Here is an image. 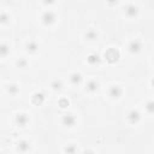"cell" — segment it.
Masks as SVG:
<instances>
[{
  "label": "cell",
  "instance_id": "5",
  "mask_svg": "<svg viewBox=\"0 0 154 154\" xmlns=\"http://www.w3.org/2000/svg\"><path fill=\"white\" fill-rule=\"evenodd\" d=\"M141 119V114H140V112L137 111V109H131L129 113H128V120L130 122V123H137L138 120Z\"/></svg>",
  "mask_w": 154,
  "mask_h": 154
},
{
  "label": "cell",
  "instance_id": "16",
  "mask_svg": "<svg viewBox=\"0 0 154 154\" xmlns=\"http://www.w3.org/2000/svg\"><path fill=\"white\" fill-rule=\"evenodd\" d=\"M65 153L66 154H75L76 153V150H77V148H76V146L75 144H67L66 147H65Z\"/></svg>",
  "mask_w": 154,
  "mask_h": 154
},
{
  "label": "cell",
  "instance_id": "11",
  "mask_svg": "<svg viewBox=\"0 0 154 154\" xmlns=\"http://www.w3.org/2000/svg\"><path fill=\"white\" fill-rule=\"evenodd\" d=\"M17 148H18V150H19V152L25 153V152H28V150H29V148H30V143H29L28 141H25V140H22V141H19V142H18Z\"/></svg>",
  "mask_w": 154,
  "mask_h": 154
},
{
  "label": "cell",
  "instance_id": "18",
  "mask_svg": "<svg viewBox=\"0 0 154 154\" xmlns=\"http://www.w3.org/2000/svg\"><path fill=\"white\" fill-rule=\"evenodd\" d=\"M7 91H8L10 94H12V95L17 94V91H18V87H17V84H10V85L7 87Z\"/></svg>",
  "mask_w": 154,
  "mask_h": 154
},
{
  "label": "cell",
  "instance_id": "13",
  "mask_svg": "<svg viewBox=\"0 0 154 154\" xmlns=\"http://www.w3.org/2000/svg\"><path fill=\"white\" fill-rule=\"evenodd\" d=\"M97 88H99V83H97L95 79H90V81H88V83H87V90H88V91L94 93V91L97 90Z\"/></svg>",
  "mask_w": 154,
  "mask_h": 154
},
{
  "label": "cell",
  "instance_id": "2",
  "mask_svg": "<svg viewBox=\"0 0 154 154\" xmlns=\"http://www.w3.org/2000/svg\"><path fill=\"white\" fill-rule=\"evenodd\" d=\"M41 20H42V23L43 24H46V25H49V24H52L54 20H55V14H54V12H52V11H45L43 13H42V16H41Z\"/></svg>",
  "mask_w": 154,
  "mask_h": 154
},
{
  "label": "cell",
  "instance_id": "22",
  "mask_svg": "<svg viewBox=\"0 0 154 154\" xmlns=\"http://www.w3.org/2000/svg\"><path fill=\"white\" fill-rule=\"evenodd\" d=\"M59 105H60V107H66L69 105V101L66 99H60L59 100Z\"/></svg>",
  "mask_w": 154,
  "mask_h": 154
},
{
  "label": "cell",
  "instance_id": "24",
  "mask_svg": "<svg viewBox=\"0 0 154 154\" xmlns=\"http://www.w3.org/2000/svg\"><path fill=\"white\" fill-rule=\"evenodd\" d=\"M83 154H94V152H93V150H90V149H87V150H84V152H83Z\"/></svg>",
  "mask_w": 154,
  "mask_h": 154
},
{
  "label": "cell",
  "instance_id": "1",
  "mask_svg": "<svg viewBox=\"0 0 154 154\" xmlns=\"http://www.w3.org/2000/svg\"><path fill=\"white\" fill-rule=\"evenodd\" d=\"M119 57H120V54H119V52L116 48H109V49H107L105 52V58H106V60L108 63H116V61H118Z\"/></svg>",
  "mask_w": 154,
  "mask_h": 154
},
{
  "label": "cell",
  "instance_id": "6",
  "mask_svg": "<svg viewBox=\"0 0 154 154\" xmlns=\"http://www.w3.org/2000/svg\"><path fill=\"white\" fill-rule=\"evenodd\" d=\"M125 13L129 16V17H135L137 13H138V8L136 5L134 4H128L125 6Z\"/></svg>",
  "mask_w": 154,
  "mask_h": 154
},
{
  "label": "cell",
  "instance_id": "19",
  "mask_svg": "<svg viewBox=\"0 0 154 154\" xmlns=\"http://www.w3.org/2000/svg\"><path fill=\"white\" fill-rule=\"evenodd\" d=\"M10 51V48H8V46L6 45V43H1V46H0V53H1V55L2 57H5L6 54H7V52Z\"/></svg>",
  "mask_w": 154,
  "mask_h": 154
},
{
  "label": "cell",
  "instance_id": "17",
  "mask_svg": "<svg viewBox=\"0 0 154 154\" xmlns=\"http://www.w3.org/2000/svg\"><path fill=\"white\" fill-rule=\"evenodd\" d=\"M146 109H147L149 113H154V100H149V101L146 103Z\"/></svg>",
  "mask_w": 154,
  "mask_h": 154
},
{
  "label": "cell",
  "instance_id": "21",
  "mask_svg": "<svg viewBox=\"0 0 154 154\" xmlns=\"http://www.w3.org/2000/svg\"><path fill=\"white\" fill-rule=\"evenodd\" d=\"M26 64H28V63H26V60H25V59H23V58H20V59L17 61V66H18V67H25V66H26Z\"/></svg>",
  "mask_w": 154,
  "mask_h": 154
},
{
  "label": "cell",
  "instance_id": "20",
  "mask_svg": "<svg viewBox=\"0 0 154 154\" xmlns=\"http://www.w3.org/2000/svg\"><path fill=\"white\" fill-rule=\"evenodd\" d=\"M52 88L53 89H55V90H59V89H61V87H63V83H61V81H58V79H55V81H53L52 82Z\"/></svg>",
  "mask_w": 154,
  "mask_h": 154
},
{
  "label": "cell",
  "instance_id": "9",
  "mask_svg": "<svg viewBox=\"0 0 154 154\" xmlns=\"http://www.w3.org/2000/svg\"><path fill=\"white\" fill-rule=\"evenodd\" d=\"M87 61H88L90 65H96V64H99V63L101 61V58H100L99 54L93 53V54H89V55L87 57Z\"/></svg>",
  "mask_w": 154,
  "mask_h": 154
},
{
  "label": "cell",
  "instance_id": "10",
  "mask_svg": "<svg viewBox=\"0 0 154 154\" xmlns=\"http://www.w3.org/2000/svg\"><path fill=\"white\" fill-rule=\"evenodd\" d=\"M45 100V94L42 91H37L32 95V102L36 103V105H41Z\"/></svg>",
  "mask_w": 154,
  "mask_h": 154
},
{
  "label": "cell",
  "instance_id": "7",
  "mask_svg": "<svg viewBox=\"0 0 154 154\" xmlns=\"http://www.w3.org/2000/svg\"><path fill=\"white\" fill-rule=\"evenodd\" d=\"M61 122H63V124L65 126H72L75 124V122H76V118L72 114H65V116H63Z\"/></svg>",
  "mask_w": 154,
  "mask_h": 154
},
{
  "label": "cell",
  "instance_id": "4",
  "mask_svg": "<svg viewBox=\"0 0 154 154\" xmlns=\"http://www.w3.org/2000/svg\"><path fill=\"white\" fill-rule=\"evenodd\" d=\"M122 93H123V90H122V88L119 85H112L109 88V90H108V94H109V96L112 99H118L122 95Z\"/></svg>",
  "mask_w": 154,
  "mask_h": 154
},
{
  "label": "cell",
  "instance_id": "12",
  "mask_svg": "<svg viewBox=\"0 0 154 154\" xmlns=\"http://www.w3.org/2000/svg\"><path fill=\"white\" fill-rule=\"evenodd\" d=\"M70 82H71L72 84H75V85H78V84L82 82V76H81V73H78V72L71 73V76H70Z\"/></svg>",
  "mask_w": 154,
  "mask_h": 154
},
{
  "label": "cell",
  "instance_id": "15",
  "mask_svg": "<svg viewBox=\"0 0 154 154\" xmlns=\"http://www.w3.org/2000/svg\"><path fill=\"white\" fill-rule=\"evenodd\" d=\"M85 38H88V40H94V38H96L97 37V34H96V31L95 30H93V29H90V30H88L87 32H85Z\"/></svg>",
  "mask_w": 154,
  "mask_h": 154
},
{
  "label": "cell",
  "instance_id": "14",
  "mask_svg": "<svg viewBox=\"0 0 154 154\" xmlns=\"http://www.w3.org/2000/svg\"><path fill=\"white\" fill-rule=\"evenodd\" d=\"M25 47H26V51L30 52V53H35V52L38 49V45H37L35 41H29Z\"/></svg>",
  "mask_w": 154,
  "mask_h": 154
},
{
  "label": "cell",
  "instance_id": "25",
  "mask_svg": "<svg viewBox=\"0 0 154 154\" xmlns=\"http://www.w3.org/2000/svg\"><path fill=\"white\" fill-rule=\"evenodd\" d=\"M152 85L154 87V79H152Z\"/></svg>",
  "mask_w": 154,
  "mask_h": 154
},
{
  "label": "cell",
  "instance_id": "8",
  "mask_svg": "<svg viewBox=\"0 0 154 154\" xmlns=\"http://www.w3.org/2000/svg\"><path fill=\"white\" fill-rule=\"evenodd\" d=\"M16 123L19 125V126H24L26 123H28V117L25 113H18L16 116Z\"/></svg>",
  "mask_w": 154,
  "mask_h": 154
},
{
  "label": "cell",
  "instance_id": "23",
  "mask_svg": "<svg viewBox=\"0 0 154 154\" xmlns=\"http://www.w3.org/2000/svg\"><path fill=\"white\" fill-rule=\"evenodd\" d=\"M0 20H1V23H5V22L7 20V14H6L5 12H1V14H0Z\"/></svg>",
  "mask_w": 154,
  "mask_h": 154
},
{
  "label": "cell",
  "instance_id": "3",
  "mask_svg": "<svg viewBox=\"0 0 154 154\" xmlns=\"http://www.w3.org/2000/svg\"><path fill=\"white\" fill-rule=\"evenodd\" d=\"M128 48H129V51L131 53H138L141 51V48H142V45H141V42L138 40H132V41H130Z\"/></svg>",
  "mask_w": 154,
  "mask_h": 154
}]
</instances>
